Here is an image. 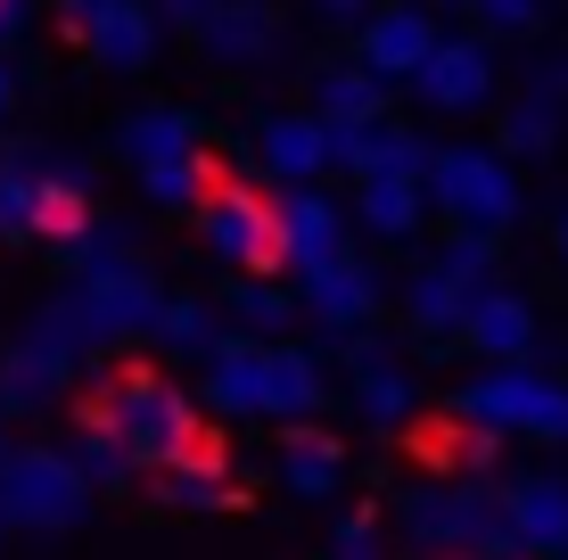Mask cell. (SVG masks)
Masks as SVG:
<instances>
[{
    "label": "cell",
    "mask_w": 568,
    "mask_h": 560,
    "mask_svg": "<svg viewBox=\"0 0 568 560\" xmlns=\"http://www.w3.org/2000/svg\"><path fill=\"white\" fill-rule=\"evenodd\" d=\"M495 149H503V157H552V149H560V100L544 83H527L519 100L503 108V141Z\"/></svg>",
    "instance_id": "obj_27"
},
{
    "label": "cell",
    "mask_w": 568,
    "mask_h": 560,
    "mask_svg": "<svg viewBox=\"0 0 568 560\" xmlns=\"http://www.w3.org/2000/svg\"><path fill=\"white\" fill-rule=\"evenodd\" d=\"M256 165L272 173V182H313V173L338 165V149H329V124L322 115H272V124L256 132Z\"/></svg>",
    "instance_id": "obj_18"
},
{
    "label": "cell",
    "mask_w": 568,
    "mask_h": 560,
    "mask_svg": "<svg viewBox=\"0 0 568 560\" xmlns=\"http://www.w3.org/2000/svg\"><path fill=\"white\" fill-rule=\"evenodd\" d=\"M503 519H511L519 552L560 560L568 552V478H519V487H503Z\"/></svg>",
    "instance_id": "obj_17"
},
{
    "label": "cell",
    "mask_w": 568,
    "mask_h": 560,
    "mask_svg": "<svg viewBox=\"0 0 568 560\" xmlns=\"http://www.w3.org/2000/svg\"><path fill=\"white\" fill-rule=\"evenodd\" d=\"M156 495H165L173 511H240V487H231L223 454H214V437L199 454H182L173 470H156Z\"/></svg>",
    "instance_id": "obj_22"
},
{
    "label": "cell",
    "mask_w": 568,
    "mask_h": 560,
    "mask_svg": "<svg viewBox=\"0 0 568 560\" xmlns=\"http://www.w3.org/2000/svg\"><path fill=\"white\" fill-rule=\"evenodd\" d=\"M281 256L297 264V273H322V264L346 256V206L329 198V190L297 182V190L281 198Z\"/></svg>",
    "instance_id": "obj_14"
},
{
    "label": "cell",
    "mask_w": 568,
    "mask_h": 560,
    "mask_svg": "<svg viewBox=\"0 0 568 560\" xmlns=\"http://www.w3.org/2000/svg\"><path fill=\"white\" fill-rule=\"evenodd\" d=\"M437 9H462V17H469V9H478V0H437Z\"/></svg>",
    "instance_id": "obj_41"
},
{
    "label": "cell",
    "mask_w": 568,
    "mask_h": 560,
    "mask_svg": "<svg viewBox=\"0 0 568 560\" xmlns=\"http://www.w3.org/2000/svg\"><path fill=\"white\" fill-rule=\"evenodd\" d=\"M223 297H231V322H240L247 338H264V330H288V322L305 314V305L288 297V288H272V281H256V273H247V281H231Z\"/></svg>",
    "instance_id": "obj_31"
},
{
    "label": "cell",
    "mask_w": 568,
    "mask_h": 560,
    "mask_svg": "<svg viewBox=\"0 0 568 560\" xmlns=\"http://www.w3.org/2000/svg\"><path fill=\"white\" fill-rule=\"evenodd\" d=\"M469 33L527 42V33H544V0H478V9H469Z\"/></svg>",
    "instance_id": "obj_34"
},
{
    "label": "cell",
    "mask_w": 568,
    "mask_h": 560,
    "mask_svg": "<svg viewBox=\"0 0 568 560\" xmlns=\"http://www.w3.org/2000/svg\"><path fill=\"white\" fill-rule=\"evenodd\" d=\"M437 42H445V33H437V17H428V9H404V0H387V9H371V17H363L355 58H363L371 74H379V83H413Z\"/></svg>",
    "instance_id": "obj_12"
},
{
    "label": "cell",
    "mask_w": 568,
    "mask_h": 560,
    "mask_svg": "<svg viewBox=\"0 0 568 560\" xmlns=\"http://www.w3.org/2000/svg\"><path fill=\"white\" fill-rule=\"evenodd\" d=\"M346 363H355V404L371 420H413V379L387 363V346H371L355 330V355H346Z\"/></svg>",
    "instance_id": "obj_25"
},
{
    "label": "cell",
    "mask_w": 568,
    "mask_h": 560,
    "mask_svg": "<svg viewBox=\"0 0 568 560\" xmlns=\"http://www.w3.org/2000/svg\"><path fill=\"white\" fill-rule=\"evenodd\" d=\"M454 420L469 429H495V437H544V446H568V388L527 363H495L486 379H469L454 396Z\"/></svg>",
    "instance_id": "obj_3"
},
{
    "label": "cell",
    "mask_w": 568,
    "mask_h": 560,
    "mask_svg": "<svg viewBox=\"0 0 568 560\" xmlns=\"http://www.w3.org/2000/svg\"><path fill=\"white\" fill-rule=\"evenodd\" d=\"M58 33L83 42L115 74H141L156 58V42H165V26H156L149 0H58Z\"/></svg>",
    "instance_id": "obj_10"
},
{
    "label": "cell",
    "mask_w": 568,
    "mask_h": 560,
    "mask_svg": "<svg viewBox=\"0 0 568 560\" xmlns=\"http://www.w3.org/2000/svg\"><path fill=\"white\" fill-rule=\"evenodd\" d=\"M214 338H223V330H214V314H206L199 297H165V314H156V346H173V355H199V363H206Z\"/></svg>",
    "instance_id": "obj_32"
},
{
    "label": "cell",
    "mask_w": 568,
    "mask_h": 560,
    "mask_svg": "<svg viewBox=\"0 0 568 560\" xmlns=\"http://www.w3.org/2000/svg\"><path fill=\"white\" fill-rule=\"evenodd\" d=\"M0 413H9V404H0ZM0 454H9V437H0Z\"/></svg>",
    "instance_id": "obj_43"
},
{
    "label": "cell",
    "mask_w": 568,
    "mask_h": 560,
    "mask_svg": "<svg viewBox=\"0 0 568 560\" xmlns=\"http://www.w3.org/2000/svg\"><path fill=\"white\" fill-rule=\"evenodd\" d=\"M42 240V157H0V247Z\"/></svg>",
    "instance_id": "obj_28"
},
{
    "label": "cell",
    "mask_w": 568,
    "mask_h": 560,
    "mask_svg": "<svg viewBox=\"0 0 568 560\" xmlns=\"http://www.w3.org/2000/svg\"><path fill=\"white\" fill-rule=\"evenodd\" d=\"M141 190H149L156 206H199L206 190H214V157L199 149V157H182V165H149V173H141Z\"/></svg>",
    "instance_id": "obj_33"
},
{
    "label": "cell",
    "mask_w": 568,
    "mask_h": 560,
    "mask_svg": "<svg viewBox=\"0 0 568 560\" xmlns=\"http://www.w3.org/2000/svg\"><path fill=\"white\" fill-rule=\"evenodd\" d=\"M91 511V478L74 470V454L58 446H9L0 454V528H74Z\"/></svg>",
    "instance_id": "obj_4"
},
{
    "label": "cell",
    "mask_w": 568,
    "mask_h": 560,
    "mask_svg": "<svg viewBox=\"0 0 568 560\" xmlns=\"http://www.w3.org/2000/svg\"><path fill=\"white\" fill-rule=\"evenodd\" d=\"M91 413L108 420L115 437H124V454H132V470H173L182 454H199L206 446V429H199V404H190L182 388H173L156 363H115V371L100 379V388L83 396Z\"/></svg>",
    "instance_id": "obj_1"
},
{
    "label": "cell",
    "mask_w": 568,
    "mask_h": 560,
    "mask_svg": "<svg viewBox=\"0 0 568 560\" xmlns=\"http://www.w3.org/2000/svg\"><path fill=\"white\" fill-rule=\"evenodd\" d=\"M272 42H281V17H272L264 0H223V9L206 17V33H199V50L214 67H256V58H272Z\"/></svg>",
    "instance_id": "obj_20"
},
{
    "label": "cell",
    "mask_w": 568,
    "mask_h": 560,
    "mask_svg": "<svg viewBox=\"0 0 568 560\" xmlns=\"http://www.w3.org/2000/svg\"><path fill=\"white\" fill-rule=\"evenodd\" d=\"M313 115H322V124H387V83L363 67V58L322 67L313 74Z\"/></svg>",
    "instance_id": "obj_21"
},
{
    "label": "cell",
    "mask_w": 568,
    "mask_h": 560,
    "mask_svg": "<svg viewBox=\"0 0 568 560\" xmlns=\"http://www.w3.org/2000/svg\"><path fill=\"white\" fill-rule=\"evenodd\" d=\"M437 560H478V552H437Z\"/></svg>",
    "instance_id": "obj_42"
},
{
    "label": "cell",
    "mask_w": 568,
    "mask_h": 560,
    "mask_svg": "<svg viewBox=\"0 0 568 560\" xmlns=\"http://www.w3.org/2000/svg\"><path fill=\"white\" fill-rule=\"evenodd\" d=\"M379 273H371L363 256H338V264H322V273H305V314L322 322V330H338V338H355V330H371V314H379Z\"/></svg>",
    "instance_id": "obj_13"
},
{
    "label": "cell",
    "mask_w": 568,
    "mask_h": 560,
    "mask_svg": "<svg viewBox=\"0 0 568 560\" xmlns=\"http://www.w3.org/2000/svg\"><path fill=\"white\" fill-rule=\"evenodd\" d=\"M67 305H74V322H83L91 346H149L156 314H165V288H156V273L141 256H115V264H100V273L74 281Z\"/></svg>",
    "instance_id": "obj_5"
},
{
    "label": "cell",
    "mask_w": 568,
    "mask_h": 560,
    "mask_svg": "<svg viewBox=\"0 0 568 560\" xmlns=\"http://www.w3.org/2000/svg\"><path fill=\"white\" fill-rule=\"evenodd\" d=\"M404 528H413L420 552H478V560H519V536L503 519V495L486 487H428L404 503Z\"/></svg>",
    "instance_id": "obj_6"
},
{
    "label": "cell",
    "mask_w": 568,
    "mask_h": 560,
    "mask_svg": "<svg viewBox=\"0 0 568 560\" xmlns=\"http://www.w3.org/2000/svg\"><path fill=\"white\" fill-rule=\"evenodd\" d=\"M338 478H346L338 437H322V429H288V446H281V487H288V495L322 503V495H338Z\"/></svg>",
    "instance_id": "obj_24"
},
{
    "label": "cell",
    "mask_w": 568,
    "mask_h": 560,
    "mask_svg": "<svg viewBox=\"0 0 568 560\" xmlns=\"http://www.w3.org/2000/svg\"><path fill=\"white\" fill-rule=\"evenodd\" d=\"M83 322H74V305L58 297V305H42V314L26 322V338L9 346V363H0V404L9 413H33V404H50L58 388H67V371L83 363Z\"/></svg>",
    "instance_id": "obj_8"
},
{
    "label": "cell",
    "mask_w": 568,
    "mask_h": 560,
    "mask_svg": "<svg viewBox=\"0 0 568 560\" xmlns=\"http://www.w3.org/2000/svg\"><path fill=\"white\" fill-rule=\"evenodd\" d=\"M420 108L437 115H478L495 100V50H486V33H445L437 50H428V67L413 74Z\"/></svg>",
    "instance_id": "obj_11"
},
{
    "label": "cell",
    "mask_w": 568,
    "mask_h": 560,
    "mask_svg": "<svg viewBox=\"0 0 568 560\" xmlns=\"http://www.w3.org/2000/svg\"><path fill=\"white\" fill-rule=\"evenodd\" d=\"M74 470L91 478V487H115V478L132 470V454H124V437L108 429L91 404H74Z\"/></svg>",
    "instance_id": "obj_30"
},
{
    "label": "cell",
    "mask_w": 568,
    "mask_h": 560,
    "mask_svg": "<svg viewBox=\"0 0 568 560\" xmlns=\"http://www.w3.org/2000/svg\"><path fill=\"white\" fill-rule=\"evenodd\" d=\"M428 206H437L454 231H478V240H503L519 223V173L503 149H478V141H454L428 157Z\"/></svg>",
    "instance_id": "obj_2"
},
{
    "label": "cell",
    "mask_w": 568,
    "mask_h": 560,
    "mask_svg": "<svg viewBox=\"0 0 568 560\" xmlns=\"http://www.w3.org/2000/svg\"><path fill=\"white\" fill-rule=\"evenodd\" d=\"M199 231H206V247L223 264H240V273H281V198H264V190H247V182H214L206 198H199Z\"/></svg>",
    "instance_id": "obj_9"
},
{
    "label": "cell",
    "mask_w": 568,
    "mask_h": 560,
    "mask_svg": "<svg viewBox=\"0 0 568 560\" xmlns=\"http://www.w3.org/2000/svg\"><path fill=\"white\" fill-rule=\"evenodd\" d=\"M486 281H495V240L454 231V247L428 256L420 273L404 281V322H413L420 338H462V322H469V305H478Z\"/></svg>",
    "instance_id": "obj_7"
},
{
    "label": "cell",
    "mask_w": 568,
    "mask_h": 560,
    "mask_svg": "<svg viewBox=\"0 0 568 560\" xmlns=\"http://www.w3.org/2000/svg\"><path fill=\"white\" fill-rule=\"evenodd\" d=\"M462 338L478 346L486 363H527V355H536V305H527L519 288L486 281L478 305H469V322H462Z\"/></svg>",
    "instance_id": "obj_15"
},
{
    "label": "cell",
    "mask_w": 568,
    "mask_h": 560,
    "mask_svg": "<svg viewBox=\"0 0 568 560\" xmlns=\"http://www.w3.org/2000/svg\"><path fill=\"white\" fill-rule=\"evenodd\" d=\"M552 240H560V264H568V215H560V231H552Z\"/></svg>",
    "instance_id": "obj_40"
},
{
    "label": "cell",
    "mask_w": 568,
    "mask_h": 560,
    "mask_svg": "<svg viewBox=\"0 0 568 560\" xmlns=\"http://www.w3.org/2000/svg\"><path fill=\"white\" fill-rule=\"evenodd\" d=\"M83 231H100L83 173H42V240H50V247H74Z\"/></svg>",
    "instance_id": "obj_29"
},
{
    "label": "cell",
    "mask_w": 568,
    "mask_h": 560,
    "mask_svg": "<svg viewBox=\"0 0 568 560\" xmlns=\"http://www.w3.org/2000/svg\"><path fill=\"white\" fill-rule=\"evenodd\" d=\"M17 33H26V0H0V50H9Z\"/></svg>",
    "instance_id": "obj_37"
},
{
    "label": "cell",
    "mask_w": 568,
    "mask_h": 560,
    "mask_svg": "<svg viewBox=\"0 0 568 560\" xmlns=\"http://www.w3.org/2000/svg\"><path fill=\"white\" fill-rule=\"evenodd\" d=\"M149 9H156L165 33H206V17L223 9V0H149Z\"/></svg>",
    "instance_id": "obj_36"
},
{
    "label": "cell",
    "mask_w": 568,
    "mask_h": 560,
    "mask_svg": "<svg viewBox=\"0 0 568 560\" xmlns=\"http://www.w3.org/2000/svg\"><path fill=\"white\" fill-rule=\"evenodd\" d=\"M313 9H322V17H371L379 0H313Z\"/></svg>",
    "instance_id": "obj_38"
},
{
    "label": "cell",
    "mask_w": 568,
    "mask_h": 560,
    "mask_svg": "<svg viewBox=\"0 0 568 560\" xmlns=\"http://www.w3.org/2000/svg\"><path fill=\"white\" fill-rule=\"evenodd\" d=\"M199 141H206V124L190 108H141V115H124V132H115V149H124L132 165H182V157H199Z\"/></svg>",
    "instance_id": "obj_19"
},
{
    "label": "cell",
    "mask_w": 568,
    "mask_h": 560,
    "mask_svg": "<svg viewBox=\"0 0 568 560\" xmlns=\"http://www.w3.org/2000/svg\"><path fill=\"white\" fill-rule=\"evenodd\" d=\"M264 413L272 420L322 413V355H305V346H264Z\"/></svg>",
    "instance_id": "obj_23"
},
{
    "label": "cell",
    "mask_w": 568,
    "mask_h": 560,
    "mask_svg": "<svg viewBox=\"0 0 568 560\" xmlns=\"http://www.w3.org/2000/svg\"><path fill=\"white\" fill-rule=\"evenodd\" d=\"M322 560H387V536H379V519H371V511H355L338 536H329V552H322Z\"/></svg>",
    "instance_id": "obj_35"
},
{
    "label": "cell",
    "mask_w": 568,
    "mask_h": 560,
    "mask_svg": "<svg viewBox=\"0 0 568 560\" xmlns=\"http://www.w3.org/2000/svg\"><path fill=\"white\" fill-rule=\"evenodd\" d=\"M206 404L231 420H256L264 413V346L247 330H223L206 346Z\"/></svg>",
    "instance_id": "obj_16"
},
{
    "label": "cell",
    "mask_w": 568,
    "mask_h": 560,
    "mask_svg": "<svg viewBox=\"0 0 568 560\" xmlns=\"http://www.w3.org/2000/svg\"><path fill=\"white\" fill-rule=\"evenodd\" d=\"M9 108H17V74H9V58H0V124H9Z\"/></svg>",
    "instance_id": "obj_39"
},
{
    "label": "cell",
    "mask_w": 568,
    "mask_h": 560,
    "mask_svg": "<svg viewBox=\"0 0 568 560\" xmlns=\"http://www.w3.org/2000/svg\"><path fill=\"white\" fill-rule=\"evenodd\" d=\"M355 223L379 240H413L428 223V182H363L355 190Z\"/></svg>",
    "instance_id": "obj_26"
}]
</instances>
